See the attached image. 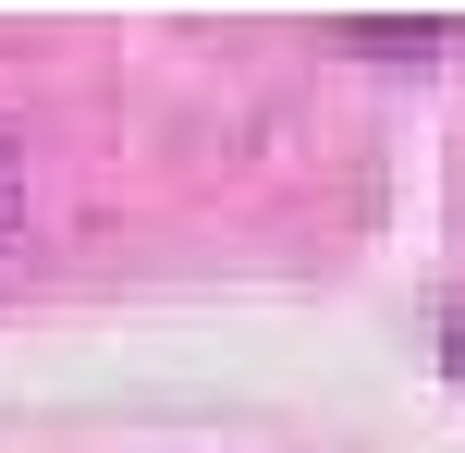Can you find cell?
I'll list each match as a JSON object with an SVG mask.
<instances>
[{
	"label": "cell",
	"instance_id": "1",
	"mask_svg": "<svg viewBox=\"0 0 465 453\" xmlns=\"http://www.w3.org/2000/svg\"><path fill=\"white\" fill-rule=\"evenodd\" d=\"M441 356H453V368H465V307H453V331H441Z\"/></svg>",
	"mask_w": 465,
	"mask_h": 453
}]
</instances>
